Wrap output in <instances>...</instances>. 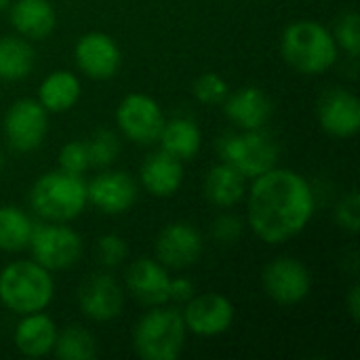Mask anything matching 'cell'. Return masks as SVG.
<instances>
[{
    "label": "cell",
    "mask_w": 360,
    "mask_h": 360,
    "mask_svg": "<svg viewBox=\"0 0 360 360\" xmlns=\"http://www.w3.org/2000/svg\"><path fill=\"white\" fill-rule=\"evenodd\" d=\"M251 181L245 196L247 224L262 243L283 245L308 228L316 211V196L302 173L274 167Z\"/></svg>",
    "instance_id": "6da1fadb"
},
{
    "label": "cell",
    "mask_w": 360,
    "mask_h": 360,
    "mask_svg": "<svg viewBox=\"0 0 360 360\" xmlns=\"http://www.w3.org/2000/svg\"><path fill=\"white\" fill-rule=\"evenodd\" d=\"M34 221L15 205H0V251L19 253L27 249Z\"/></svg>",
    "instance_id": "484cf974"
},
{
    "label": "cell",
    "mask_w": 360,
    "mask_h": 360,
    "mask_svg": "<svg viewBox=\"0 0 360 360\" xmlns=\"http://www.w3.org/2000/svg\"><path fill=\"white\" fill-rule=\"evenodd\" d=\"M36 53L23 36H0V80L19 82L32 74Z\"/></svg>",
    "instance_id": "d4e9b609"
},
{
    "label": "cell",
    "mask_w": 360,
    "mask_h": 360,
    "mask_svg": "<svg viewBox=\"0 0 360 360\" xmlns=\"http://www.w3.org/2000/svg\"><path fill=\"white\" fill-rule=\"evenodd\" d=\"M141 188L154 198H171L184 184V162L165 150L152 152L139 167Z\"/></svg>",
    "instance_id": "d6986e66"
},
{
    "label": "cell",
    "mask_w": 360,
    "mask_h": 360,
    "mask_svg": "<svg viewBox=\"0 0 360 360\" xmlns=\"http://www.w3.org/2000/svg\"><path fill=\"white\" fill-rule=\"evenodd\" d=\"M321 129L338 139H350L360 131V101L348 89H331L316 103Z\"/></svg>",
    "instance_id": "2e32d148"
},
{
    "label": "cell",
    "mask_w": 360,
    "mask_h": 360,
    "mask_svg": "<svg viewBox=\"0 0 360 360\" xmlns=\"http://www.w3.org/2000/svg\"><path fill=\"white\" fill-rule=\"evenodd\" d=\"M74 61L91 80H110L122 65V53L110 34L86 32L74 44Z\"/></svg>",
    "instance_id": "5bb4252c"
},
{
    "label": "cell",
    "mask_w": 360,
    "mask_h": 360,
    "mask_svg": "<svg viewBox=\"0 0 360 360\" xmlns=\"http://www.w3.org/2000/svg\"><path fill=\"white\" fill-rule=\"evenodd\" d=\"M281 55L291 70L306 76H321L333 68L340 49L327 25L316 19H297L281 36Z\"/></svg>",
    "instance_id": "7a4b0ae2"
},
{
    "label": "cell",
    "mask_w": 360,
    "mask_h": 360,
    "mask_svg": "<svg viewBox=\"0 0 360 360\" xmlns=\"http://www.w3.org/2000/svg\"><path fill=\"white\" fill-rule=\"evenodd\" d=\"M49 133V112L38 103V99H17L4 114L2 135L15 152L30 154L38 150Z\"/></svg>",
    "instance_id": "ba28073f"
},
{
    "label": "cell",
    "mask_w": 360,
    "mask_h": 360,
    "mask_svg": "<svg viewBox=\"0 0 360 360\" xmlns=\"http://www.w3.org/2000/svg\"><path fill=\"white\" fill-rule=\"evenodd\" d=\"M11 25L25 40H42L57 25V11L51 0H15L8 4Z\"/></svg>",
    "instance_id": "44dd1931"
},
{
    "label": "cell",
    "mask_w": 360,
    "mask_h": 360,
    "mask_svg": "<svg viewBox=\"0 0 360 360\" xmlns=\"http://www.w3.org/2000/svg\"><path fill=\"white\" fill-rule=\"evenodd\" d=\"M158 141H160V150H165L167 154L184 162V160H192L200 152L202 133L194 120L177 116V118L165 120Z\"/></svg>",
    "instance_id": "cb8c5ba5"
},
{
    "label": "cell",
    "mask_w": 360,
    "mask_h": 360,
    "mask_svg": "<svg viewBox=\"0 0 360 360\" xmlns=\"http://www.w3.org/2000/svg\"><path fill=\"white\" fill-rule=\"evenodd\" d=\"M205 240L190 221L167 224L154 240V257L167 270H186L202 257Z\"/></svg>",
    "instance_id": "7c38bea8"
},
{
    "label": "cell",
    "mask_w": 360,
    "mask_h": 360,
    "mask_svg": "<svg viewBox=\"0 0 360 360\" xmlns=\"http://www.w3.org/2000/svg\"><path fill=\"white\" fill-rule=\"evenodd\" d=\"M55 297V281L34 259L11 262L0 270V304L17 314L42 312Z\"/></svg>",
    "instance_id": "3957f363"
},
{
    "label": "cell",
    "mask_w": 360,
    "mask_h": 360,
    "mask_svg": "<svg viewBox=\"0 0 360 360\" xmlns=\"http://www.w3.org/2000/svg\"><path fill=\"white\" fill-rule=\"evenodd\" d=\"M243 232H245V224L234 213H221L213 221V226H211V236L219 245H234V243H238Z\"/></svg>",
    "instance_id": "836d02e7"
},
{
    "label": "cell",
    "mask_w": 360,
    "mask_h": 360,
    "mask_svg": "<svg viewBox=\"0 0 360 360\" xmlns=\"http://www.w3.org/2000/svg\"><path fill=\"white\" fill-rule=\"evenodd\" d=\"M27 249L32 253V259L49 272H63L80 262L84 245L74 228L46 221L42 226L34 224Z\"/></svg>",
    "instance_id": "52a82bcc"
},
{
    "label": "cell",
    "mask_w": 360,
    "mask_h": 360,
    "mask_svg": "<svg viewBox=\"0 0 360 360\" xmlns=\"http://www.w3.org/2000/svg\"><path fill=\"white\" fill-rule=\"evenodd\" d=\"M89 202L103 215H122L137 202V184L124 171H101L86 184Z\"/></svg>",
    "instance_id": "9a60e30c"
},
{
    "label": "cell",
    "mask_w": 360,
    "mask_h": 360,
    "mask_svg": "<svg viewBox=\"0 0 360 360\" xmlns=\"http://www.w3.org/2000/svg\"><path fill=\"white\" fill-rule=\"evenodd\" d=\"M205 198L217 209H232L247 196V177L228 162L211 167L202 181Z\"/></svg>",
    "instance_id": "7402d4cb"
},
{
    "label": "cell",
    "mask_w": 360,
    "mask_h": 360,
    "mask_svg": "<svg viewBox=\"0 0 360 360\" xmlns=\"http://www.w3.org/2000/svg\"><path fill=\"white\" fill-rule=\"evenodd\" d=\"M335 221L342 230L350 232L352 236L359 234L360 228V198L356 190H350L335 209Z\"/></svg>",
    "instance_id": "d6a6232c"
},
{
    "label": "cell",
    "mask_w": 360,
    "mask_h": 360,
    "mask_svg": "<svg viewBox=\"0 0 360 360\" xmlns=\"http://www.w3.org/2000/svg\"><path fill=\"white\" fill-rule=\"evenodd\" d=\"M8 4H11V0H0V13H2V11H6V8H8Z\"/></svg>",
    "instance_id": "8d00e7d4"
},
{
    "label": "cell",
    "mask_w": 360,
    "mask_h": 360,
    "mask_svg": "<svg viewBox=\"0 0 360 360\" xmlns=\"http://www.w3.org/2000/svg\"><path fill=\"white\" fill-rule=\"evenodd\" d=\"M165 120L160 103L146 93H129L116 108V124L120 133L137 146L156 143Z\"/></svg>",
    "instance_id": "9c48e42d"
},
{
    "label": "cell",
    "mask_w": 360,
    "mask_h": 360,
    "mask_svg": "<svg viewBox=\"0 0 360 360\" xmlns=\"http://www.w3.org/2000/svg\"><path fill=\"white\" fill-rule=\"evenodd\" d=\"M196 293L194 289V283L190 278H171V285H169V302L173 304H186L188 300H192V295Z\"/></svg>",
    "instance_id": "e575fe53"
},
{
    "label": "cell",
    "mask_w": 360,
    "mask_h": 360,
    "mask_svg": "<svg viewBox=\"0 0 360 360\" xmlns=\"http://www.w3.org/2000/svg\"><path fill=\"white\" fill-rule=\"evenodd\" d=\"M59 169L72 175H84L91 169V156L84 139L68 141L59 152Z\"/></svg>",
    "instance_id": "4dcf8cb0"
},
{
    "label": "cell",
    "mask_w": 360,
    "mask_h": 360,
    "mask_svg": "<svg viewBox=\"0 0 360 360\" xmlns=\"http://www.w3.org/2000/svg\"><path fill=\"white\" fill-rule=\"evenodd\" d=\"M4 165H6V158H4V154H2V150H0V173H2V169H4Z\"/></svg>",
    "instance_id": "74e56055"
},
{
    "label": "cell",
    "mask_w": 360,
    "mask_h": 360,
    "mask_svg": "<svg viewBox=\"0 0 360 360\" xmlns=\"http://www.w3.org/2000/svg\"><path fill=\"white\" fill-rule=\"evenodd\" d=\"M57 340L55 321L42 312L23 314L13 331V344L19 354L27 359H40L53 354V346Z\"/></svg>",
    "instance_id": "ffe728a7"
},
{
    "label": "cell",
    "mask_w": 360,
    "mask_h": 360,
    "mask_svg": "<svg viewBox=\"0 0 360 360\" xmlns=\"http://www.w3.org/2000/svg\"><path fill=\"white\" fill-rule=\"evenodd\" d=\"M89 156H91V167L108 169L116 162L120 154V139L114 131L110 129H99L86 139Z\"/></svg>",
    "instance_id": "83f0119b"
},
{
    "label": "cell",
    "mask_w": 360,
    "mask_h": 360,
    "mask_svg": "<svg viewBox=\"0 0 360 360\" xmlns=\"http://www.w3.org/2000/svg\"><path fill=\"white\" fill-rule=\"evenodd\" d=\"M95 253H97L99 264L103 268L112 270V268H118L127 259L129 245H127V240L120 234H103V236L97 238Z\"/></svg>",
    "instance_id": "1f68e13d"
},
{
    "label": "cell",
    "mask_w": 360,
    "mask_h": 360,
    "mask_svg": "<svg viewBox=\"0 0 360 360\" xmlns=\"http://www.w3.org/2000/svg\"><path fill=\"white\" fill-rule=\"evenodd\" d=\"M221 105L228 120L240 131L264 129L272 116V99L255 84L230 91Z\"/></svg>",
    "instance_id": "ac0fdd59"
},
{
    "label": "cell",
    "mask_w": 360,
    "mask_h": 360,
    "mask_svg": "<svg viewBox=\"0 0 360 360\" xmlns=\"http://www.w3.org/2000/svg\"><path fill=\"white\" fill-rule=\"evenodd\" d=\"M346 310H348V314H350L354 325L360 323V287L356 283L350 287V291L346 295Z\"/></svg>",
    "instance_id": "d590c367"
},
{
    "label": "cell",
    "mask_w": 360,
    "mask_h": 360,
    "mask_svg": "<svg viewBox=\"0 0 360 360\" xmlns=\"http://www.w3.org/2000/svg\"><path fill=\"white\" fill-rule=\"evenodd\" d=\"M228 93H230V84L217 72H205L192 84V95L202 105H221Z\"/></svg>",
    "instance_id": "f1b7e54d"
},
{
    "label": "cell",
    "mask_w": 360,
    "mask_h": 360,
    "mask_svg": "<svg viewBox=\"0 0 360 360\" xmlns=\"http://www.w3.org/2000/svg\"><path fill=\"white\" fill-rule=\"evenodd\" d=\"M335 42H338V49L344 51L350 59H356L360 53V17L356 11H348L344 13L338 23H335V30L331 32Z\"/></svg>",
    "instance_id": "f546056e"
},
{
    "label": "cell",
    "mask_w": 360,
    "mask_h": 360,
    "mask_svg": "<svg viewBox=\"0 0 360 360\" xmlns=\"http://www.w3.org/2000/svg\"><path fill=\"white\" fill-rule=\"evenodd\" d=\"M234 304L221 293H194L184 304V325L196 338H219L230 331L234 323Z\"/></svg>",
    "instance_id": "8fae6325"
},
{
    "label": "cell",
    "mask_w": 360,
    "mask_h": 360,
    "mask_svg": "<svg viewBox=\"0 0 360 360\" xmlns=\"http://www.w3.org/2000/svg\"><path fill=\"white\" fill-rule=\"evenodd\" d=\"M80 93H82V84L74 72L55 70L46 74L38 86V103L49 114H65L78 103Z\"/></svg>",
    "instance_id": "603a6c76"
},
{
    "label": "cell",
    "mask_w": 360,
    "mask_h": 360,
    "mask_svg": "<svg viewBox=\"0 0 360 360\" xmlns=\"http://www.w3.org/2000/svg\"><path fill=\"white\" fill-rule=\"evenodd\" d=\"M266 295L278 306L302 304L312 291V274L295 257H276L262 272Z\"/></svg>",
    "instance_id": "30bf717a"
},
{
    "label": "cell",
    "mask_w": 360,
    "mask_h": 360,
    "mask_svg": "<svg viewBox=\"0 0 360 360\" xmlns=\"http://www.w3.org/2000/svg\"><path fill=\"white\" fill-rule=\"evenodd\" d=\"M30 205L44 221L68 224L82 215L89 205L86 181L82 175L49 171L40 175L30 190Z\"/></svg>",
    "instance_id": "277c9868"
},
{
    "label": "cell",
    "mask_w": 360,
    "mask_h": 360,
    "mask_svg": "<svg viewBox=\"0 0 360 360\" xmlns=\"http://www.w3.org/2000/svg\"><path fill=\"white\" fill-rule=\"evenodd\" d=\"M78 308L93 323H110L124 308V289L108 272H95L78 287Z\"/></svg>",
    "instance_id": "4fadbf2b"
},
{
    "label": "cell",
    "mask_w": 360,
    "mask_h": 360,
    "mask_svg": "<svg viewBox=\"0 0 360 360\" xmlns=\"http://www.w3.org/2000/svg\"><path fill=\"white\" fill-rule=\"evenodd\" d=\"M127 291L146 308L169 304V270L156 257H139L127 268Z\"/></svg>",
    "instance_id": "e0dca14e"
},
{
    "label": "cell",
    "mask_w": 360,
    "mask_h": 360,
    "mask_svg": "<svg viewBox=\"0 0 360 360\" xmlns=\"http://www.w3.org/2000/svg\"><path fill=\"white\" fill-rule=\"evenodd\" d=\"M53 354L59 360H91L97 356L95 335L80 327L70 325L63 331H57V340L53 346Z\"/></svg>",
    "instance_id": "4316f807"
},
{
    "label": "cell",
    "mask_w": 360,
    "mask_h": 360,
    "mask_svg": "<svg viewBox=\"0 0 360 360\" xmlns=\"http://www.w3.org/2000/svg\"><path fill=\"white\" fill-rule=\"evenodd\" d=\"M188 329L181 312L165 306L150 308L133 329V350L141 360H177L184 352Z\"/></svg>",
    "instance_id": "5b68a950"
},
{
    "label": "cell",
    "mask_w": 360,
    "mask_h": 360,
    "mask_svg": "<svg viewBox=\"0 0 360 360\" xmlns=\"http://www.w3.org/2000/svg\"><path fill=\"white\" fill-rule=\"evenodd\" d=\"M217 154L221 162L232 165L247 179H253L278 165L281 150L268 131L253 129L221 135L217 141Z\"/></svg>",
    "instance_id": "8992f818"
}]
</instances>
